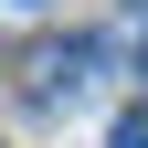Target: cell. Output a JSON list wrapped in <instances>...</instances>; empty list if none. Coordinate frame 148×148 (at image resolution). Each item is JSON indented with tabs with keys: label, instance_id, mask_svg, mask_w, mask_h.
Instances as JSON below:
<instances>
[{
	"label": "cell",
	"instance_id": "cell-1",
	"mask_svg": "<svg viewBox=\"0 0 148 148\" xmlns=\"http://www.w3.org/2000/svg\"><path fill=\"white\" fill-rule=\"evenodd\" d=\"M21 74H32V95H42V106H74L85 85H95V42H42Z\"/></svg>",
	"mask_w": 148,
	"mask_h": 148
},
{
	"label": "cell",
	"instance_id": "cell-2",
	"mask_svg": "<svg viewBox=\"0 0 148 148\" xmlns=\"http://www.w3.org/2000/svg\"><path fill=\"white\" fill-rule=\"evenodd\" d=\"M116 148H148V106H127V116H116Z\"/></svg>",
	"mask_w": 148,
	"mask_h": 148
},
{
	"label": "cell",
	"instance_id": "cell-3",
	"mask_svg": "<svg viewBox=\"0 0 148 148\" xmlns=\"http://www.w3.org/2000/svg\"><path fill=\"white\" fill-rule=\"evenodd\" d=\"M127 64H138V85H148V32H138V42H127Z\"/></svg>",
	"mask_w": 148,
	"mask_h": 148
}]
</instances>
